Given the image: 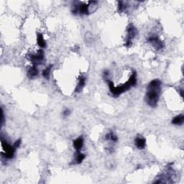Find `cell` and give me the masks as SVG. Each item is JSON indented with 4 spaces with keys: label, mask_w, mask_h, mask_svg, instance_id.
I'll return each mask as SVG.
<instances>
[{
    "label": "cell",
    "mask_w": 184,
    "mask_h": 184,
    "mask_svg": "<svg viewBox=\"0 0 184 184\" xmlns=\"http://www.w3.org/2000/svg\"><path fill=\"white\" fill-rule=\"evenodd\" d=\"M85 158H86V155L83 154L81 151H76L74 162H73L72 163L75 164V165L81 164V163L83 162V160L85 159Z\"/></svg>",
    "instance_id": "obj_8"
},
{
    "label": "cell",
    "mask_w": 184,
    "mask_h": 184,
    "mask_svg": "<svg viewBox=\"0 0 184 184\" xmlns=\"http://www.w3.org/2000/svg\"><path fill=\"white\" fill-rule=\"evenodd\" d=\"M1 147L3 148V150H4V153H1L3 155L4 158L6 159H12L14 157V153H15L16 150L21 145V140L19 139L17 140L12 145H9L7 142V141L5 139L2 137V136L1 137Z\"/></svg>",
    "instance_id": "obj_3"
},
{
    "label": "cell",
    "mask_w": 184,
    "mask_h": 184,
    "mask_svg": "<svg viewBox=\"0 0 184 184\" xmlns=\"http://www.w3.org/2000/svg\"><path fill=\"white\" fill-rule=\"evenodd\" d=\"M37 74H38V70H37V66H34V65L32 67L29 68L28 71H27V75H28L29 77L31 78V79L35 77Z\"/></svg>",
    "instance_id": "obj_13"
},
{
    "label": "cell",
    "mask_w": 184,
    "mask_h": 184,
    "mask_svg": "<svg viewBox=\"0 0 184 184\" xmlns=\"http://www.w3.org/2000/svg\"><path fill=\"white\" fill-rule=\"evenodd\" d=\"M161 85L162 83L159 79L152 80L148 84L145 100L147 105L151 107H157L161 94Z\"/></svg>",
    "instance_id": "obj_1"
},
{
    "label": "cell",
    "mask_w": 184,
    "mask_h": 184,
    "mask_svg": "<svg viewBox=\"0 0 184 184\" xmlns=\"http://www.w3.org/2000/svg\"><path fill=\"white\" fill-rule=\"evenodd\" d=\"M147 41L148 43L152 45V46L155 49L157 50H160L164 48V43L156 35H151V36H150L148 37Z\"/></svg>",
    "instance_id": "obj_5"
},
{
    "label": "cell",
    "mask_w": 184,
    "mask_h": 184,
    "mask_svg": "<svg viewBox=\"0 0 184 184\" xmlns=\"http://www.w3.org/2000/svg\"><path fill=\"white\" fill-rule=\"evenodd\" d=\"M105 137L107 140H109L114 142H117V140H118L117 137L114 134V132H109L108 134L106 135Z\"/></svg>",
    "instance_id": "obj_15"
},
{
    "label": "cell",
    "mask_w": 184,
    "mask_h": 184,
    "mask_svg": "<svg viewBox=\"0 0 184 184\" xmlns=\"http://www.w3.org/2000/svg\"><path fill=\"white\" fill-rule=\"evenodd\" d=\"M70 114H71V111H70V110H68V109H66V110H65L63 112V115L64 117L69 116Z\"/></svg>",
    "instance_id": "obj_17"
},
{
    "label": "cell",
    "mask_w": 184,
    "mask_h": 184,
    "mask_svg": "<svg viewBox=\"0 0 184 184\" xmlns=\"http://www.w3.org/2000/svg\"><path fill=\"white\" fill-rule=\"evenodd\" d=\"M135 144L137 149L140 150H143L145 147L146 145V140L145 139V137L140 136V135H138L135 140Z\"/></svg>",
    "instance_id": "obj_7"
},
{
    "label": "cell",
    "mask_w": 184,
    "mask_h": 184,
    "mask_svg": "<svg viewBox=\"0 0 184 184\" xmlns=\"http://www.w3.org/2000/svg\"><path fill=\"white\" fill-rule=\"evenodd\" d=\"M85 84H86V78L84 77V76L80 77L79 82H78L77 86H76V89H75V92L76 93H79L81 90H82L83 88L84 87Z\"/></svg>",
    "instance_id": "obj_10"
},
{
    "label": "cell",
    "mask_w": 184,
    "mask_h": 184,
    "mask_svg": "<svg viewBox=\"0 0 184 184\" xmlns=\"http://www.w3.org/2000/svg\"><path fill=\"white\" fill-rule=\"evenodd\" d=\"M107 83H108V86L109 88H110V92L112 93V95L114 97H119L120 94H122V93H124L126 91H128L131 87L136 85L137 84V74L136 72H133V74L131 75V76L130 77L129 80L127 83H125V84L121 86H119L117 87H115V85H114L113 83L111 81H109V80H107Z\"/></svg>",
    "instance_id": "obj_2"
},
{
    "label": "cell",
    "mask_w": 184,
    "mask_h": 184,
    "mask_svg": "<svg viewBox=\"0 0 184 184\" xmlns=\"http://www.w3.org/2000/svg\"><path fill=\"white\" fill-rule=\"evenodd\" d=\"M44 52L43 50H38V52L36 54H32L30 56V61H32V63H33L34 66H37V64H40L42 61L44 60Z\"/></svg>",
    "instance_id": "obj_6"
},
{
    "label": "cell",
    "mask_w": 184,
    "mask_h": 184,
    "mask_svg": "<svg viewBox=\"0 0 184 184\" xmlns=\"http://www.w3.org/2000/svg\"><path fill=\"white\" fill-rule=\"evenodd\" d=\"M180 96H181V97H183V91L182 90V89H181V90H180Z\"/></svg>",
    "instance_id": "obj_19"
},
{
    "label": "cell",
    "mask_w": 184,
    "mask_h": 184,
    "mask_svg": "<svg viewBox=\"0 0 184 184\" xmlns=\"http://www.w3.org/2000/svg\"><path fill=\"white\" fill-rule=\"evenodd\" d=\"M37 43L40 48H45L46 47V42L44 40L43 34L40 33V32L37 34Z\"/></svg>",
    "instance_id": "obj_11"
},
{
    "label": "cell",
    "mask_w": 184,
    "mask_h": 184,
    "mask_svg": "<svg viewBox=\"0 0 184 184\" xmlns=\"http://www.w3.org/2000/svg\"><path fill=\"white\" fill-rule=\"evenodd\" d=\"M127 7V4L125 1H118V11L119 12H124Z\"/></svg>",
    "instance_id": "obj_16"
},
{
    "label": "cell",
    "mask_w": 184,
    "mask_h": 184,
    "mask_svg": "<svg viewBox=\"0 0 184 184\" xmlns=\"http://www.w3.org/2000/svg\"><path fill=\"white\" fill-rule=\"evenodd\" d=\"M4 112H3V110H1V126H2L3 124H4Z\"/></svg>",
    "instance_id": "obj_18"
},
{
    "label": "cell",
    "mask_w": 184,
    "mask_h": 184,
    "mask_svg": "<svg viewBox=\"0 0 184 184\" xmlns=\"http://www.w3.org/2000/svg\"><path fill=\"white\" fill-rule=\"evenodd\" d=\"M127 31V36L125 46L130 47V45H132V40H134L135 36L137 35L138 32L132 24H130V25L128 26Z\"/></svg>",
    "instance_id": "obj_4"
},
{
    "label": "cell",
    "mask_w": 184,
    "mask_h": 184,
    "mask_svg": "<svg viewBox=\"0 0 184 184\" xmlns=\"http://www.w3.org/2000/svg\"><path fill=\"white\" fill-rule=\"evenodd\" d=\"M184 122V116L183 115H179L178 116L175 117L172 120V124L175 125H182Z\"/></svg>",
    "instance_id": "obj_12"
},
{
    "label": "cell",
    "mask_w": 184,
    "mask_h": 184,
    "mask_svg": "<svg viewBox=\"0 0 184 184\" xmlns=\"http://www.w3.org/2000/svg\"><path fill=\"white\" fill-rule=\"evenodd\" d=\"M74 145V147L76 150V151H81V148L83 147L84 145V138L82 136H80L77 139L75 140L73 142Z\"/></svg>",
    "instance_id": "obj_9"
},
{
    "label": "cell",
    "mask_w": 184,
    "mask_h": 184,
    "mask_svg": "<svg viewBox=\"0 0 184 184\" xmlns=\"http://www.w3.org/2000/svg\"><path fill=\"white\" fill-rule=\"evenodd\" d=\"M52 68H53V66H52V65H50V66H48V67L43 70L42 74H43V76L45 78V79H49L50 74V72H51Z\"/></svg>",
    "instance_id": "obj_14"
}]
</instances>
